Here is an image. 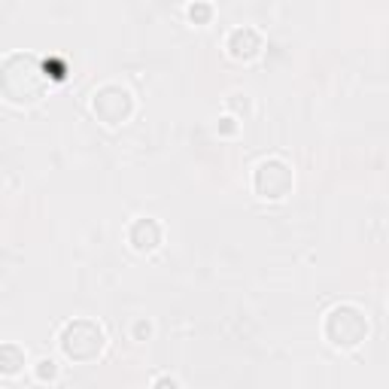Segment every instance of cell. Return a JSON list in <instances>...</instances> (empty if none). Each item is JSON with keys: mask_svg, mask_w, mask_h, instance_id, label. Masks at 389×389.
Here are the masks:
<instances>
[{"mask_svg": "<svg viewBox=\"0 0 389 389\" xmlns=\"http://www.w3.org/2000/svg\"><path fill=\"white\" fill-rule=\"evenodd\" d=\"M61 347L70 359H92V356L101 353L104 347V332L88 319H77L64 328L61 335Z\"/></svg>", "mask_w": 389, "mask_h": 389, "instance_id": "cell-1", "label": "cell"}, {"mask_svg": "<svg viewBox=\"0 0 389 389\" xmlns=\"http://www.w3.org/2000/svg\"><path fill=\"white\" fill-rule=\"evenodd\" d=\"M365 332H368V322L356 308H335L328 313L326 335L332 338L338 347H356L365 338Z\"/></svg>", "mask_w": 389, "mask_h": 389, "instance_id": "cell-2", "label": "cell"}, {"mask_svg": "<svg viewBox=\"0 0 389 389\" xmlns=\"http://www.w3.org/2000/svg\"><path fill=\"white\" fill-rule=\"evenodd\" d=\"M292 186V173L283 161H264L259 170H255V189L264 198H283V192H289Z\"/></svg>", "mask_w": 389, "mask_h": 389, "instance_id": "cell-3", "label": "cell"}, {"mask_svg": "<svg viewBox=\"0 0 389 389\" xmlns=\"http://www.w3.org/2000/svg\"><path fill=\"white\" fill-rule=\"evenodd\" d=\"M52 374H55V362L43 359V362H40V377H52Z\"/></svg>", "mask_w": 389, "mask_h": 389, "instance_id": "cell-4", "label": "cell"}, {"mask_svg": "<svg viewBox=\"0 0 389 389\" xmlns=\"http://www.w3.org/2000/svg\"><path fill=\"white\" fill-rule=\"evenodd\" d=\"M155 389H177V380H168V377H164V380H159V383H155Z\"/></svg>", "mask_w": 389, "mask_h": 389, "instance_id": "cell-5", "label": "cell"}]
</instances>
